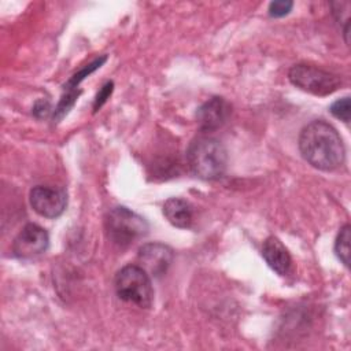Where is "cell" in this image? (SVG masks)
<instances>
[{"mask_svg":"<svg viewBox=\"0 0 351 351\" xmlns=\"http://www.w3.org/2000/svg\"><path fill=\"white\" fill-rule=\"evenodd\" d=\"M293 7L292 1L288 0H278V1H271L269 4V15L273 18H281L285 16L291 12Z\"/></svg>","mask_w":351,"mask_h":351,"instance_id":"14","label":"cell"},{"mask_svg":"<svg viewBox=\"0 0 351 351\" xmlns=\"http://www.w3.org/2000/svg\"><path fill=\"white\" fill-rule=\"evenodd\" d=\"M111 92H112V82H107L106 85L101 86V89L99 90V93H97V96L95 99V104H93L95 111H97L104 104V101L110 97Z\"/></svg>","mask_w":351,"mask_h":351,"instance_id":"15","label":"cell"},{"mask_svg":"<svg viewBox=\"0 0 351 351\" xmlns=\"http://www.w3.org/2000/svg\"><path fill=\"white\" fill-rule=\"evenodd\" d=\"M186 163L196 177L218 180L226 170L228 152L217 138L197 137L188 147Z\"/></svg>","mask_w":351,"mask_h":351,"instance_id":"2","label":"cell"},{"mask_svg":"<svg viewBox=\"0 0 351 351\" xmlns=\"http://www.w3.org/2000/svg\"><path fill=\"white\" fill-rule=\"evenodd\" d=\"M163 214L167 221L181 229L191 226L193 221V208L189 202L180 197H170L163 204Z\"/></svg>","mask_w":351,"mask_h":351,"instance_id":"11","label":"cell"},{"mask_svg":"<svg viewBox=\"0 0 351 351\" xmlns=\"http://www.w3.org/2000/svg\"><path fill=\"white\" fill-rule=\"evenodd\" d=\"M299 149L308 165L322 171L337 170L346 159V148L339 132L322 119L313 121L302 129Z\"/></svg>","mask_w":351,"mask_h":351,"instance_id":"1","label":"cell"},{"mask_svg":"<svg viewBox=\"0 0 351 351\" xmlns=\"http://www.w3.org/2000/svg\"><path fill=\"white\" fill-rule=\"evenodd\" d=\"M230 111V104L225 99L211 97L197 108L196 121L202 130L211 132L226 122Z\"/></svg>","mask_w":351,"mask_h":351,"instance_id":"9","label":"cell"},{"mask_svg":"<svg viewBox=\"0 0 351 351\" xmlns=\"http://www.w3.org/2000/svg\"><path fill=\"white\" fill-rule=\"evenodd\" d=\"M140 267H143L149 277H160L165 274L173 261V251L169 245L162 243H147L138 250Z\"/></svg>","mask_w":351,"mask_h":351,"instance_id":"8","label":"cell"},{"mask_svg":"<svg viewBox=\"0 0 351 351\" xmlns=\"http://www.w3.org/2000/svg\"><path fill=\"white\" fill-rule=\"evenodd\" d=\"M115 292L119 299L148 308L154 300L151 277L138 265L123 266L115 274Z\"/></svg>","mask_w":351,"mask_h":351,"instance_id":"3","label":"cell"},{"mask_svg":"<svg viewBox=\"0 0 351 351\" xmlns=\"http://www.w3.org/2000/svg\"><path fill=\"white\" fill-rule=\"evenodd\" d=\"M288 78L296 88L317 96H328L341 86V78L337 74L310 64H295Z\"/></svg>","mask_w":351,"mask_h":351,"instance_id":"5","label":"cell"},{"mask_svg":"<svg viewBox=\"0 0 351 351\" xmlns=\"http://www.w3.org/2000/svg\"><path fill=\"white\" fill-rule=\"evenodd\" d=\"M30 204L38 215L58 218L66 210L67 193L62 188L37 185L30 191Z\"/></svg>","mask_w":351,"mask_h":351,"instance_id":"6","label":"cell"},{"mask_svg":"<svg viewBox=\"0 0 351 351\" xmlns=\"http://www.w3.org/2000/svg\"><path fill=\"white\" fill-rule=\"evenodd\" d=\"M107 237L119 247H128L148 233L147 221L134 211L118 206L111 208L106 215Z\"/></svg>","mask_w":351,"mask_h":351,"instance_id":"4","label":"cell"},{"mask_svg":"<svg viewBox=\"0 0 351 351\" xmlns=\"http://www.w3.org/2000/svg\"><path fill=\"white\" fill-rule=\"evenodd\" d=\"M49 236L45 229L36 223H27L12 243V252L19 259H32L47 251Z\"/></svg>","mask_w":351,"mask_h":351,"instance_id":"7","label":"cell"},{"mask_svg":"<svg viewBox=\"0 0 351 351\" xmlns=\"http://www.w3.org/2000/svg\"><path fill=\"white\" fill-rule=\"evenodd\" d=\"M350 108H351L350 97L346 96V97H341V99L336 100L335 103H332L329 111L335 118L343 121L344 123H348L350 122Z\"/></svg>","mask_w":351,"mask_h":351,"instance_id":"13","label":"cell"},{"mask_svg":"<svg viewBox=\"0 0 351 351\" xmlns=\"http://www.w3.org/2000/svg\"><path fill=\"white\" fill-rule=\"evenodd\" d=\"M262 256L269 267L280 276L289 274L292 269V259L285 245L274 236L267 237L262 245Z\"/></svg>","mask_w":351,"mask_h":351,"instance_id":"10","label":"cell"},{"mask_svg":"<svg viewBox=\"0 0 351 351\" xmlns=\"http://www.w3.org/2000/svg\"><path fill=\"white\" fill-rule=\"evenodd\" d=\"M350 239H351V232H350V225L346 223L335 241V252L336 256L339 258V261L348 267L350 266Z\"/></svg>","mask_w":351,"mask_h":351,"instance_id":"12","label":"cell"}]
</instances>
